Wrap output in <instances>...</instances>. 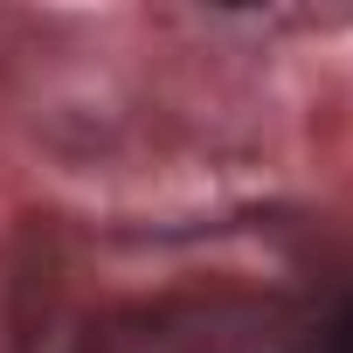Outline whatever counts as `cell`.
I'll use <instances>...</instances> for the list:
<instances>
[{
    "label": "cell",
    "instance_id": "obj_1",
    "mask_svg": "<svg viewBox=\"0 0 353 353\" xmlns=\"http://www.w3.org/2000/svg\"><path fill=\"white\" fill-rule=\"evenodd\" d=\"M325 353H353V312L332 325V339H325Z\"/></svg>",
    "mask_w": 353,
    "mask_h": 353
}]
</instances>
